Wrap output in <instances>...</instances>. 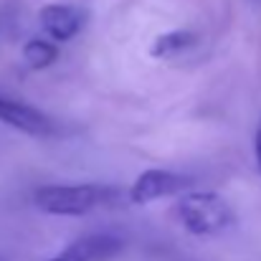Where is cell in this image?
Returning a JSON list of instances; mask_svg holds the SVG:
<instances>
[{
	"instance_id": "obj_1",
	"label": "cell",
	"mask_w": 261,
	"mask_h": 261,
	"mask_svg": "<svg viewBox=\"0 0 261 261\" xmlns=\"http://www.w3.org/2000/svg\"><path fill=\"white\" fill-rule=\"evenodd\" d=\"M117 188L109 185H43L33 193V205L51 216H82L104 203L117 200Z\"/></svg>"
},
{
	"instance_id": "obj_2",
	"label": "cell",
	"mask_w": 261,
	"mask_h": 261,
	"mask_svg": "<svg viewBox=\"0 0 261 261\" xmlns=\"http://www.w3.org/2000/svg\"><path fill=\"white\" fill-rule=\"evenodd\" d=\"M177 218L193 236H216L226 231L236 216L218 193L195 190L177 200Z\"/></svg>"
},
{
	"instance_id": "obj_3",
	"label": "cell",
	"mask_w": 261,
	"mask_h": 261,
	"mask_svg": "<svg viewBox=\"0 0 261 261\" xmlns=\"http://www.w3.org/2000/svg\"><path fill=\"white\" fill-rule=\"evenodd\" d=\"M185 188H190V177L173 170H163V168H152L140 175L132 188H129V200L135 205H147L152 200H160L165 195H180Z\"/></svg>"
},
{
	"instance_id": "obj_4",
	"label": "cell",
	"mask_w": 261,
	"mask_h": 261,
	"mask_svg": "<svg viewBox=\"0 0 261 261\" xmlns=\"http://www.w3.org/2000/svg\"><path fill=\"white\" fill-rule=\"evenodd\" d=\"M122 239L114 233H87L46 261H107L122 251Z\"/></svg>"
},
{
	"instance_id": "obj_5",
	"label": "cell",
	"mask_w": 261,
	"mask_h": 261,
	"mask_svg": "<svg viewBox=\"0 0 261 261\" xmlns=\"http://www.w3.org/2000/svg\"><path fill=\"white\" fill-rule=\"evenodd\" d=\"M41 28L54 38V41H71L74 36L82 33L87 23V13L76 5H64V3H51L43 5L38 13Z\"/></svg>"
},
{
	"instance_id": "obj_6",
	"label": "cell",
	"mask_w": 261,
	"mask_h": 261,
	"mask_svg": "<svg viewBox=\"0 0 261 261\" xmlns=\"http://www.w3.org/2000/svg\"><path fill=\"white\" fill-rule=\"evenodd\" d=\"M0 122L13 129H20L25 135H33V137H46L54 132V122L41 109H33L28 104L10 101L3 96H0Z\"/></svg>"
},
{
	"instance_id": "obj_7",
	"label": "cell",
	"mask_w": 261,
	"mask_h": 261,
	"mask_svg": "<svg viewBox=\"0 0 261 261\" xmlns=\"http://www.w3.org/2000/svg\"><path fill=\"white\" fill-rule=\"evenodd\" d=\"M193 43H195V33H190V31H168V33H163V36L155 38V43L150 48V56L168 59V56L180 54L182 48H188Z\"/></svg>"
},
{
	"instance_id": "obj_8",
	"label": "cell",
	"mask_w": 261,
	"mask_h": 261,
	"mask_svg": "<svg viewBox=\"0 0 261 261\" xmlns=\"http://www.w3.org/2000/svg\"><path fill=\"white\" fill-rule=\"evenodd\" d=\"M23 59H25V64L33 71H41V69H48L59 59V51H56L54 43L41 41V38H33V41H28L23 46Z\"/></svg>"
},
{
	"instance_id": "obj_9",
	"label": "cell",
	"mask_w": 261,
	"mask_h": 261,
	"mask_svg": "<svg viewBox=\"0 0 261 261\" xmlns=\"http://www.w3.org/2000/svg\"><path fill=\"white\" fill-rule=\"evenodd\" d=\"M254 152H256V163H259V170H261V122L256 127V135H254Z\"/></svg>"
}]
</instances>
